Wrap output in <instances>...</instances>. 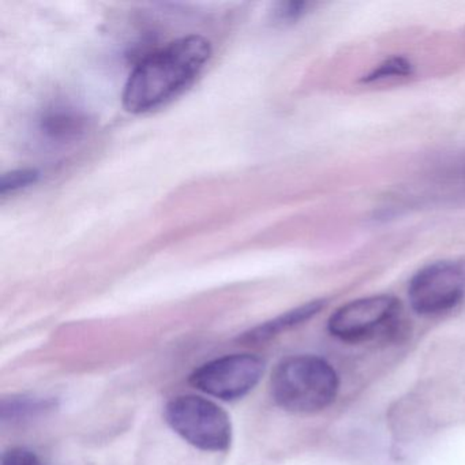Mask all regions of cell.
<instances>
[{
    "label": "cell",
    "mask_w": 465,
    "mask_h": 465,
    "mask_svg": "<svg viewBox=\"0 0 465 465\" xmlns=\"http://www.w3.org/2000/svg\"><path fill=\"white\" fill-rule=\"evenodd\" d=\"M465 298V263L438 261L421 268L411 279L408 299L418 314L440 315Z\"/></svg>",
    "instance_id": "5b68a950"
},
{
    "label": "cell",
    "mask_w": 465,
    "mask_h": 465,
    "mask_svg": "<svg viewBox=\"0 0 465 465\" xmlns=\"http://www.w3.org/2000/svg\"><path fill=\"white\" fill-rule=\"evenodd\" d=\"M40 173L37 170L25 168V170H15L5 173L0 179V194L6 195L9 193H15L24 187L31 186L39 181Z\"/></svg>",
    "instance_id": "30bf717a"
},
{
    "label": "cell",
    "mask_w": 465,
    "mask_h": 465,
    "mask_svg": "<svg viewBox=\"0 0 465 465\" xmlns=\"http://www.w3.org/2000/svg\"><path fill=\"white\" fill-rule=\"evenodd\" d=\"M411 72H412V67H411V64H408L405 59L393 58L381 64L378 69H375L374 72L366 78V81L369 83V81H380L391 77H404V75H410Z\"/></svg>",
    "instance_id": "8fae6325"
},
{
    "label": "cell",
    "mask_w": 465,
    "mask_h": 465,
    "mask_svg": "<svg viewBox=\"0 0 465 465\" xmlns=\"http://www.w3.org/2000/svg\"><path fill=\"white\" fill-rule=\"evenodd\" d=\"M165 423L189 445L219 453L230 449L232 423L222 407L195 394L173 397L165 404Z\"/></svg>",
    "instance_id": "3957f363"
},
{
    "label": "cell",
    "mask_w": 465,
    "mask_h": 465,
    "mask_svg": "<svg viewBox=\"0 0 465 465\" xmlns=\"http://www.w3.org/2000/svg\"><path fill=\"white\" fill-rule=\"evenodd\" d=\"M271 393L274 402L287 412L317 413L336 400L339 377L325 359L291 356L274 369Z\"/></svg>",
    "instance_id": "7a4b0ae2"
},
{
    "label": "cell",
    "mask_w": 465,
    "mask_h": 465,
    "mask_svg": "<svg viewBox=\"0 0 465 465\" xmlns=\"http://www.w3.org/2000/svg\"><path fill=\"white\" fill-rule=\"evenodd\" d=\"M58 407L53 397L15 396L5 399L0 407V418L4 423H20L28 419L45 415Z\"/></svg>",
    "instance_id": "ba28073f"
},
{
    "label": "cell",
    "mask_w": 465,
    "mask_h": 465,
    "mask_svg": "<svg viewBox=\"0 0 465 465\" xmlns=\"http://www.w3.org/2000/svg\"><path fill=\"white\" fill-rule=\"evenodd\" d=\"M399 314L400 302L393 296H367L337 309L329 318L328 328L342 341H366L393 328Z\"/></svg>",
    "instance_id": "8992f818"
},
{
    "label": "cell",
    "mask_w": 465,
    "mask_h": 465,
    "mask_svg": "<svg viewBox=\"0 0 465 465\" xmlns=\"http://www.w3.org/2000/svg\"><path fill=\"white\" fill-rule=\"evenodd\" d=\"M211 56V43L200 35L173 40L133 70L122 94L124 107L143 114L167 104L192 85Z\"/></svg>",
    "instance_id": "6da1fadb"
},
{
    "label": "cell",
    "mask_w": 465,
    "mask_h": 465,
    "mask_svg": "<svg viewBox=\"0 0 465 465\" xmlns=\"http://www.w3.org/2000/svg\"><path fill=\"white\" fill-rule=\"evenodd\" d=\"M265 363L252 353H233L206 361L189 377L190 385L224 401L247 396L262 378Z\"/></svg>",
    "instance_id": "277c9868"
},
{
    "label": "cell",
    "mask_w": 465,
    "mask_h": 465,
    "mask_svg": "<svg viewBox=\"0 0 465 465\" xmlns=\"http://www.w3.org/2000/svg\"><path fill=\"white\" fill-rule=\"evenodd\" d=\"M323 306H325V302L314 301L290 310L285 314L279 315L273 320L266 321V322L244 331L242 336H239V342L247 345H257L269 341V340L273 339L277 334L282 333L287 329L293 328V326L314 317L321 309H323Z\"/></svg>",
    "instance_id": "52a82bcc"
},
{
    "label": "cell",
    "mask_w": 465,
    "mask_h": 465,
    "mask_svg": "<svg viewBox=\"0 0 465 465\" xmlns=\"http://www.w3.org/2000/svg\"><path fill=\"white\" fill-rule=\"evenodd\" d=\"M83 129V119L77 114L69 111H55L48 114L45 119V130L48 134L55 137L75 134V132Z\"/></svg>",
    "instance_id": "9c48e42d"
},
{
    "label": "cell",
    "mask_w": 465,
    "mask_h": 465,
    "mask_svg": "<svg viewBox=\"0 0 465 465\" xmlns=\"http://www.w3.org/2000/svg\"><path fill=\"white\" fill-rule=\"evenodd\" d=\"M306 6V4H284L282 5L277 15L282 20H293L304 12Z\"/></svg>",
    "instance_id": "4fadbf2b"
},
{
    "label": "cell",
    "mask_w": 465,
    "mask_h": 465,
    "mask_svg": "<svg viewBox=\"0 0 465 465\" xmlns=\"http://www.w3.org/2000/svg\"><path fill=\"white\" fill-rule=\"evenodd\" d=\"M0 465H40L35 451L25 448H12L5 451Z\"/></svg>",
    "instance_id": "7c38bea8"
}]
</instances>
